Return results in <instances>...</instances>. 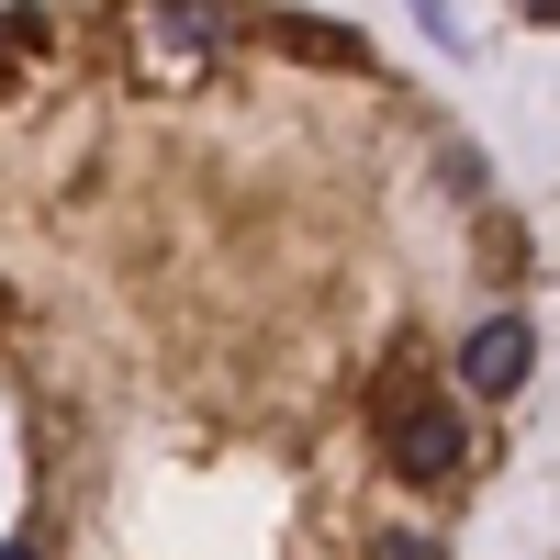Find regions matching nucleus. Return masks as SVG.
<instances>
[{"mask_svg": "<svg viewBox=\"0 0 560 560\" xmlns=\"http://www.w3.org/2000/svg\"><path fill=\"white\" fill-rule=\"evenodd\" d=\"M370 560H438V538H415V527H393V538H370Z\"/></svg>", "mask_w": 560, "mask_h": 560, "instance_id": "3", "label": "nucleus"}, {"mask_svg": "<svg viewBox=\"0 0 560 560\" xmlns=\"http://www.w3.org/2000/svg\"><path fill=\"white\" fill-rule=\"evenodd\" d=\"M0 560H45V549H34V538H12V549H0Z\"/></svg>", "mask_w": 560, "mask_h": 560, "instance_id": "4", "label": "nucleus"}, {"mask_svg": "<svg viewBox=\"0 0 560 560\" xmlns=\"http://www.w3.org/2000/svg\"><path fill=\"white\" fill-rule=\"evenodd\" d=\"M370 415H382V459H393L404 482H448L459 459H471V427H459V404H448V393H427V370H415V359L393 370L382 393H370Z\"/></svg>", "mask_w": 560, "mask_h": 560, "instance_id": "1", "label": "nucleus"}, {"mask_svg": "<svg viewBox=\"0 0 560 560\" xmlns=\"http://www.w3.org/2000/svg\"><path fill=\"white\" fill-rule=\"evenodd\" d=\"M527 370H538V325L527 314H482L471 348H459V382H471V393H516Z\"/></svg>", "mask_w": 560, "mask_h": 560, "instance_id": "2", "label": "nucleus"}]
</instances>
